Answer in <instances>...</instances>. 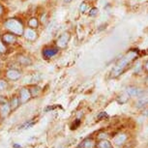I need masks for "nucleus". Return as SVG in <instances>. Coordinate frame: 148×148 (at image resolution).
<instances>
[{"label": "nucleus", "mask_w": 148, "mask_h": 148, "mask_svg": "<svg viewBox=\"0 0 148 148\" xmlns=\"http://www.w3.org/2000/svg\"><path fill=\"white\" fill-rule=\"evenodd\" d=\"M144 106H148V98L141 99V100H139V101L138 102V108L144 107Z\"/></svg>", "instance_id": "nucleus-14"}, {"label": "nucleus", "mask_w": 148, "mask_h": 148, "mask_svg": "<svg viewBox=\"0 0 148 148\" xmlns=\"http://www.w3.org/2000/svg\"><path fill=\"white\" fill-rule=\"evenodd\" d=\"M70 38H71V36H70L69 33L65 32V33H63V34H61L56 41L57 47H59V49H65V47L68 46Z\"/></svg>", "instance_id": "nucleus-3"}, {"label": "nucleus", "mask_w": 148, "mask_h": 148, "mask_svg": "<svg viewBox=\"0 0 148 148\" xmlns=\"http://www.w3.org/2000/svg\"><path fill=\"white\" fill-rule=\"evenodd\" d=\"M21 72L16 69H10L6 72V77L9 79H12V80L18 79L19 77H21Z\"/></svg>", "instance_id": "nucleus-8"}, {"label": "nucleus", "mask_w": 148, "mask_h": 148, "mask_svg": "<svg viewBox=\"0 0 148 148\" xmlns=\"http://www.w3.org/2000/svg\"><path fill=\"white\" fill-rule=\"evenodd\" d=\"M7 87V82L3 79H0V91L4 90Z\"/></svg>", "instance_id": "nucleus-17"}, {"label": "nucleus", "mask_w": 148, "mask_h": 148, "mask_svg": "<svg viewBox=\"0 0 148 148\" xmlns=\"http://www.w3.org/2000/svg\"><path fill=\"white\" fill-rule=\"evenodd\" d=\"M3 26L5 29H7L8 31L13 33L16 36H22L24 33V26L22 21L19 18H8L3 22Z\"/></svg>", "instance_id": "nucleus-2"}, {"label": "nucleus", "mask_w": 148, "mask_h": 148, "mask_svg": "<svg viewBox=\"0 0 148 148\" xmlns=\"http://www.w3.org/2000/svg\"><path fill=\"white\" fill-rule=\"evenodd\" d=\"M71 1H72V0H64V2H66V3H70Z\"/></svg>", "instance_id": "nucleus-20"}, {"label": "nucleus", "mask_w": 148, "mask_h": 148, "mask_svg": "<svg viewBox=\"0 0 148 148\" xmlns=\"http://www.w3.org/2000/svg\"><path fill=\"white\" fill-rule=\"evenodd\" d=\"M7 51V47H6V44L4 43L2 38L0 37V54H4L6 53Z\"/></svg>", "instance_id": "nucleus-13"}, {"label": "nucleus", "mask_w": 148, "mask_h": 148, "mask_svg": "<svg viewBox=\"0 0 148 148\" xmlns=\"http://www.w3.org/2000/svg\"><path fill=\"white\" fill-rule=\"evenodd\" d=\"M58 52V49L57 47H45L43 49V56L45 58H47V59H49V58H51L53 57L54 55H56Z\"/></svg>", "instance_id": "nucleus-6"}, {"label": "nucleus", "mask_w": 148, "mask_h": 148, "mask_svg": "<svg viewBox=\"0 0 148 148\" xmlns=\"http://www.w3.org/2000/svg\"><path fill=\"white\" fill-rule=\"evenodd\" d=\"M19 103H21V101H19V98L18 97H13L12 100H11V105H10V108L11 110H16V108L18 107Z\"/></svg>", "instance_id": "nucleus-11"}, {"label": "nucleus", "mask_w": 148, "mask_h": 148, "mask_svg": "<svg viewBox=\"0 0 148 148\" xmlns=\"http://www.w3.org/2000/svg\"><path fill=\"white\" fill-rule=\"evenodd\" d=\"M135 58H136V52L134 51H129L125 56H123L121 59L116 63L115 67H114L112 72H111L112 77H117V76H119L120 74H122V73L127 69V67L130 65L131 62L135 60Z\"/></svg>", "instance_id": "nucleus-1"}, {"label": "nucleus", "mask_w": 148, "mask_h": 148, "mask_svg": "<svg viewBox=\"0 0 148 148\" xmlns=\"http://www.w3.org/2000/svg\"><path fill=\"white\" fill-rule=\"evenodd\" d=\"M5 13V9H4V6L2 5L1 3H0V16H2L4 15Z\"/></svg>", "instance_id": "nucleus-18"}, {"label": "nucleus", "mask_w": 148, "mask_h": 148, "mask_svg": "<svg viewBox=\"0 0 148 148\" xmlns=\"http://www.w3.org/2000/svg\"><path fill=\"white\" fill-rule=\"evenodd\" d=\"M16 60H18V62L21 64V65H23V66H29L32 64L31 59H30L28 56H25V55H23V54L18 55V56L16 57Z\"/></svg>", "instance_id": "nucleus-9"}, {"label": "nucleus", "mask_w": 148, "mask_h": 148, "mask_svg": "<svg viewBox=\"0 0 148 148\" xmlns=\"http://www.w3.org/2000/svg\"><path fill=\"white\" fill-rule=\"evenodd\" d=\"M88 9V5L85 3V2H82V4H80V6H79V12H82V13H85L86 11H87Z\"/></svg>", "instance_id": "nucleus-15"}, {"label": "nucleus", "mask_w": 148, "mask_h": 148, "mask_svg": "<svg viewBox=\"0 0 148 148\" xmlns=\"http://www.w3.org/2000/svg\"><path fill=\"white\" fill-rule=\"evenodd\" d=\"M31 95L32 94L30 92V89L22 88L19 92V101H21V103H26L31 98Z\"/></svg>", "instance_id": "nucleus-7"}, {"label": "nucleus", "mask_w": 148, "mask_h": 148, "mask_svg": "<svg viewBox=\"0 0 148 148\" xmlns=\"http://www.w3.org/2000/svg\"><path fill=\"white\" fill-rule=\"evenodd\" d=\"M144 114H145V115H148V110H145Z\"/></svg>", "instance_id": "nucleus-21"}, {"label": "nucleus", "mask_w": 148, "mask_h": 148, "mask_svg": "<svg viewBox=\"0 0 148 148\" xmlns=\"http://www.w3.org/2000/svg\"><path fill=\"white\" fill-rule=\"evenodd\" d=\"M23 36L25 37V39H26L27 41H29V42H34V41L37 40V38H38V33L36 32V30H35V29L30 28V27H28V28H26L25 30H24Z\"/></svg>", "instance_id": "nucleus-5"}, {"label": "nucleus", "mask_w": 148, "mask_h": 148, "mask_svg": "<svg viewBox=\"0 0 148 148\" xmlns=\"http://www.w3.org/2000/svg\"><path fill=\"white\" fill-rule=\"evenodd\" d=\"M127 92L130 96H139V95L141 94L140 89H138V88H128Z\"/></svg>", "instance_id": "nucleus-12"}, {"label": "nucleus", "mask_w": 148, "mask_h": 148, "mask_svg": "<svg viewBox=\"0 0 148 148\" xmlns=\"http://www.w3.org/2000/svg\"><path fill=\"white\" fill-rule=\"evenodd\" d=\"M40 22H39V19L37 18H31L27 22V25L30 28H33V29H37Z\"/></svg>", "instance_id": "nucleus-10"}, {"label": "nucleus", "mask_w": 148, "mask_h": 148, "mask_svg": "<svg viewBox=\"0 0 148 148\" xmlns=\"http://www.w3.org/2000/svg\"><path fill=\"white\" fill-rule=\"evenodd\" d=\"M98 12H99L98 8H92V9H90V12H89V16H97L98 15Z\"/></svg>", "instance_id": "nucleus-16"}, {"label": "nucleus", "mask_w": 148, "mask_h": 148, "mask_svg": "<svg viewBox=\"0 0 148 148\" xmlns=\"http://www.w3.org/2000/svg\"><path fill=\"white\" fill-rule=\"evenodd\" d=\"M144 68H145V70H146V71L148 72V60H147L146 62H145V64H144Z\"/></svg>", "instance_id": "nucleus-19"}, {"label": "nucleus", "mask_w": 148, "mask_h": 148, "mask_svg": "<svg viewBox=\"0 0 148 148\" xmlns=\"http://www.w3.org/2000/svg\"><path fill=\"white\" fill-rule=\"evenodd\" d=\"M147 82H148V77H147Z\"/></svg>", "instance_id": "nucleus-22"}, {"label": "nucleus", "mask_w": 148, "mask_h": 148, "mask_svg": "<svg viewBox=\"0 0 148 148\" xmlns=\"http://www.w3.org/2000/svg\"><path fill=\"white\" fill-rule=\"evenodd\" d=\"M1 38L6 45H14L18 41V36L13 34V33H11V32L4 33V34L1 36Z\"/></svg>", "instance_id": "nucleus-4"}]
</instances>
